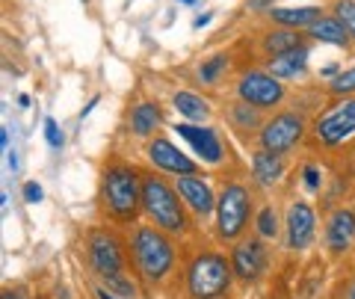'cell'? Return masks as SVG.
<instances>
[{
    "instance_id": "6da1fadb",
    "label": "cell",
    "mask_w": 355,
    "mask_h": 299,
    "mask_svg": "<svg viewBox=\"0 0 355 299\" xmlns=\"http://www.w3.org/2000/svg\"><path fill=\"white\" fill-rule=\"evenodd\" d=\"M130 252H133V261H137L139 273L151 282L163 279L175 264V249H172L169 237L157 228H148V225H139L137 231H133Z\"/></svg>"
},
{
    "instance_id": "7a4b0ae2",
    "label": "cell",
    "mask_w": 355,
    "mask_h": 299,
    "mask_svg": "<svg viewBox=\"0 0 355 299\" xmlns=\"http://www.w3.org/2000/svg\"><path fill=\"white\" fill-rule=\"evenodd\" d=\"M142 210L157 223V228L181 234L187 228L184 205L178 202V193L157 175H146L142 178Z\"/></svg>"
},
{
    "instance_id": "3957f363",
    "label": "cell",
    "mask_w": 355,
    "mask_h": 299,
    "mask_svg": "<svg viewBox=\"0 0 355 299\" xmlns=\"http://www.w3.org/2000/svg\"><path fill=\"white\" fill-rule=\"evenodd\" d=\"M104 205L116 219H133L142 205V181L130 166H110L104 172Z\"/></svg>"
},
{
    "instance_id": "277c9868",
    "label": "cell",
    "mask_w": 355,
    "mask_h": 299,
    "mask_svg": "<svg viewBox=\"0 0 355 299\" xmlns=\"http://www.w3.org/2000/svg\"><path fill=\"white\" fill-rule=\"evenodd\" d=\"M234 267L216 252H202L187 270V287L193 299H216L228 291Z\"/></svg>"
},
{
    "instance_id": "5b68a950",
    "label": "cell",
    "mask_w": 355,
    "mask_h": 299,
    "mask_svg": "<svg viewBox=\"0 0 355 299\" xmlns=\"http://www.w3.org/2000/svg\"><path fill=\"white\" fill-rule=\"evenodd\" d=\"M249 207H252V198L249 190L240 184H228L222 190L219 202H216V228H219V237L222 240H237L246 228V219H249Z\"/></svg>"
},
{
    "instance_id": "8992f818",
    "label": "cell",
    "mask_w": 355,
    "mask_h": 299,
    "mask_svg": "<svg viewBox=\"0 0 355 299\" xmlns=\"http://www.w3.org/2000/svg\"><path fill=\"white\" fill-rule=\"evenodd\" d=\"M355 134V98H343V101L331 104L314 125V137L317 142L335 148L343 139H349Z\"/></svg>"
},
{
    "instance_id": "52a82bcc",
    "label": "cell",
    "mask_w": 355,
    "mask_h": 299,
    "mask_svg": "<svg viewBox=\"0 0 355 299\" xmlns=\"http://www.w3.org/2000/svg\"><path fill=\"white\" fill-rule=\"evenodd\" d=\"M237 95H240L243 104L270 110V107H275V104H282L284 86L279 83V77L270 74V71H249V74L240 77Z\"/></svg>"
},
{
    "instance_id": "ba28073f",
    "label": "cell",
    "mask_w": 355,
    "mask_h": 299,
    "mask_svg": "<svg viewBox=\"0 0 355 299\" xmlns=\"http://www.w3.org/2000/svg\"><path fill=\"white\" fill-rule=\"evenodd\" d=\"M302 134H305L302 116H296V113H279V116H272L261 128V148L275 151V154H284V151H291L299 139H302Z\"/></svg>"
},
{
    "instance_id": "9c48e42d",
    "label": "cell",
    "mask_w": 355,
    "mask_h": 299,
    "mask_svg": "<svg viewBox=\"0 0 355 299\" xmlns=\"http://www.w3.org/2000/svg\"><path fill=\"white\" fill-rule=\"evenodd\" d=\"M89 261H92L98 275H110V273L121 270L125 255H121V246L113 234H107V231H92V237H89Z\"/></svg>"
},
{
    "instance_id": "30bf717a",
    "label": "cell",
    "mask_w": 355,
    "mask_h": 299,
    "mask_svg": "<svg viewBox=\"0 0 355 299\" xmlns=\"http://www.w3.org/2000/svg\"><path fill=\"white\" fill-rule=\"evenodd\" d=\"M175 134L190 142L193 151H196L205 163H219V160H222V146H219L216 130H210V128H196V125H187V121H181V125H175Z\"/></svg>"
},
{
    "instance_id": "8fae6325",
    "label": "cell",
    "mask_w": 355,
    "mask_h": 299,
    "mask_svg": "<svg viewBox=\"0 0 355 299\" xmlns=\"http://www.w3.org/2000/svg\"><path fill=\"white\" fill-rule=\"evenodd\" d=\"M148 160L154 166H160L166 172H175V175H196V163L187 157L181 148H175L169 139H154L148 146Z\"/></svg>"
},
{
    "instance_id": "7c38bea8",
    "label": "cell",
    "mask_w": 355,
    "mask_h": 299,
    "mask_svg": "<svg viewBox=\"0 0 355 299\" xmlns=\"http://www.w3.org/2000/svg\"><path fill=\"white\" fill-rule=\"evenodd\" d=\"M314 240V210L305 202H293L287 210V243L291 249H305Z\"/></svg>"
},
{
    "instance_id": "4fadbf2b",
    "label": "cell",
    "mask_w": 355,
    "mask_h": 299,
    "mask_svg": "<svg viewBox=\"0 0 355 299\" xmlns=\"http://www.w3.org/2000/svg\"><path fill=\"white\" fill-rule=\"evenodd\" d=\"M178 193L184 196V202L190 205L198 216H207L210 210L216 207L210 184L205 178H198V175H178Z\"/></svg>"
},
{
    "instance_id": "5bb4252c",
    "label": "cell",
    "mask_w": 355,
    "mask_h": 299,
    "mask_svg": "<svg viewBox=\"0 0 355 299\" xmlns=\"http://www.w3.org/2000/svg\"><path fill=\"white\" fill-rule=\"evenodd\" d=\"M231 267H234V273L240 275V279H258V275L263 273L266 267V252L258 240H246L240 243V246L234 249V258H231Z\"/></svg>"
},
{
    "instance_id": "9a60e30c",
    "label": "cell",
    "mask_w": 355,
    "mask_h": 299,
    "mask_svg": "<svg viewBox=\"0 0 355 299\" xmlns=\"http://www.w3.org/2000/svg\"><path fill=\"white\" fill-rule=\"evenodd\" d=\"M352 237H355V214H352L349 207L335 210V214H331V219H329V231H326V240H329L331 252L349 249Z\"/></svg>"
},
{
    "instance_id": "2e32d148",
    "label": "cell",
    "mask_w": 355,
    "mask_h": 299,
    "mask_svg": "<svg viewBox=\"0 0 355 299\" xmlns=\"http://www.w3.org/2000/svg\"><path fill=\"white\" fill-rule=\"evenodd\" d=\"M308 71V48L299 45L279 53V57H270V74H275L282 80H293V77H302Z\"/></svg>"
},
{
    "instance_id": "e0dca14e",
    "label": "cell",
    "mask_w": 355,
    "mask_h": 299,
    "mask_svg": "<svg viewBox=\"0 0 355 299\" xmlns=\"http://www.w3.org/2000/svg\"><path fill=\"white\" fill-rule=\"evenodd\" d=\"M308 33H311V39L326 42V45H335V48H347L349 39H352L347 33V27H343L335 15H320L314 24L308 27Z\"/></svg>"
},
{
    "instance_id": "ac0fdd59",
    "label": "cell",
    "mask_w": 355,
    "mask_h": 299,
    "mask_svg": "<svg viewBox=\"0 0 355 299\" xmlns=\"http://www.w3.org/2000/svg\"><path fill=\"white\" fill-rule=\"evenodd\" d=\"M323 15L317 6H296V9H270V18L282 27H291V30H302L311 27L314 21Z\"/></svg>"
},
{
    "instance_id": "d6986e66",
    "label": "cell",
    "mask_w": 355,
    "mask_h": 299,
    "mask_svg": "<svg viewBox=\"0 0 355 299\" xmlns=\"http://www.w3.org/2000/svg\"><path fill=\"white\" fill-rule=\"evenodd\" d=\"M252 169H254V178H258L261 184H275L282 178V172H284V163H282V157L275 151L261 148L258 154H254V160H252Z\"/></svg>"
},
{
    "instance_id": "ffe728a7",
    "label": "cell",
    "mask_w": 355,
    "mask_h": 299,
    "mask_svg": "<svg viewBox=\"0 0 355 299\" xmlns=\"http://www.w3.org/2000/svg\"><path fill=\"white\" fill-rule=\"evenodd\" d=\"M160 128V107L157 104H139L130 113V130L137 137H151Z\"/></svg>"
},
{
    "instance_id": "44dd1931",
    "label": "cell",
    "mask_w": 355,
    "mask_h": 299,
    "mask_svg": "<svg viewBox=\"0 0 355 299\" xmlns=\"http://www.w3.org/2000/svg\"><path fill=\"white\" fill-rule=\"evenodd\" d=\"M175 110L181 113L184 119H190V121H205L210 116V104L205 101L202 95H193V92H178L175 98Z\"/></svg>"
},
{
    "instance_id": "7402d4cb",
    "label": "cell",
    "mask_w": 355,
    "mask_h": 299,
    "mask_svg": "<svg viewBox=\"0 0 355 299\" xmlns=\"http://www.w3.org/2000/svg\"><path fill=\"white\" fill-rule=\"evenodd\" d=\"M299 45H302V36H299V30H291V27L275 30V33H270V36L263 39V48H266L270 57H279V53L291 51V48H299Z\"/></svg>"
},
{
    "instance_id": "603a6c76",
    "label": "cell",
    "mask_w": 355,
    "mask_h": 299,
    "mask_svg": "<svg viewBox=\"0 0 355 299\" xmlns=\"http://www.w3.org/2000/svg\"><path fill=\"white\" fill-rule=\"evenodd\" d=\"M329 89H331V95H338V98L355 95V65H352V69H347V71H340L335 80L329 83Z\"/></svg>"
},
{
    "instance_id": "cb8c5ba5",
    "label": "cell",
    "mask_w": 355,
    "mask_h": 299,
    "mask_svg": "<svg viewBox=\"0 0 355 299\" xmlns=\"http://www.w3.org/2000/svg\"><path fill=\"white\" fill-rule=\"evenodd\" d=\"M335 18L347 27V33L355 39V0H338L335 3Z\"/></svg>"
},
{
    "instance_id": "d4e9b609",
    "label": "cell",
    "mask_w": 355,
    "mask_h": 299,
    "mask_svg": "<svg viewBox=\"0 0 355 299\" xmlns=\"http://www.w3.org/2000/svg\"><path fill=\"white\" fill-rule=\"evenodd\" d=\"M258 231H261V237H275L279 234V219H275V210L272 207H263L261 214H258Z\"/></svg>"
},
{
    "instance_id": "484cf974",
    "label": "cell",
    "mask_w": 355,
    "mask_h": 299,
    "mask_svg": "<svg viewBox=\"0 0 355 299\" xmlns=\"http://www.w3.org/2000/svg\"><path fill=\"white\" fill-rule=\"evenodd\" d=\"M225 65H228V57H222V53H219V57L202 62V69H198V77H202L205 83H214V80H216V74L225 69Z\"/></svg>"
},
{
    "instance_id": "4316f807",
    "label": "cell",
    "mask_w": 355,
    "mask_h": 299,
    "mask_svg": "<svg viewBox=\"0 0 355 299\" xmlns=\"http://www.w3.org/2000/svg\"><path fill=\"white\" fill-rule=\"evenodd\" d=\"M44 137H48V146L51 148H60L62 146V130L57 128L53 119H44Z\"/></svg>"
},
{
    "instance_id": "83f0119b",
    "label": "cell",
    "mask_w": 355,
    "mask_h": 299,
    "mask_svg": "<svg viewBox=\"0 0 355 299\" xmlns=\"http://www.w3.org/2000/svg\"><path fill=\"white\" fill-rule=\"evenodd\" d=\"M104 282H107V287H116L119 293H133V284L128 282V279H121V273H110V275H104Z\"/></svg>"
},
{
    "instance_id": "f1b7e54d",
    "label": "cell",
    "mask_w": 355,
    "mask_h": 299,
    "mask_svg": "<svg viewBox=\"0 0 355 299\" xmlns=\"http://www.w3.org/2000/svg\"><path fill=\"white\" fill-rule=\"evenodd\" d=\"M302 178H305L308 190H320V184H323V181H320V169H317V166H305Z\"/></svg>"
},
{
    "instance_id": "f546056e",
    "label": "cell",
    "mask_w": 355,
    "mask_h": 299,
    "mask_svg": "<svg viewBox=\"0 0 355 299\" xmlns=\"http://www.w3.org/2000/svg\"><path fill=\"white\" fill-rule=\"evenodd\" d=\"M234 119L240 121L243 128H254V113H249V104L246 107H237L234 110Z\"/></svg>"
},
{
    "instance_id": "4dcf8cb0",
    "label": "cell",
    "mask_w": 355,
    "mask_h": 299,
    "mask_svg": "<svg viewBox=\"0 0 355 299\" xmlns=\"http://www.w3.org/2000/svg\"><path fill=\"white\" fill-rule=\"evenodd\" d=\"M24 198H27V202H39V198H42V187L39 184H27L24 187Z\"/></svg>"
},
{
    "instance_id": "1f68e13d",
    "label": "cell",
    "mask_w": 355,
    "mask_h": 299,
    "mask_svg": "<svg viewBox=\"0 0 355 299\" xmlns=\"http://www.w3.org/2000/svg\"><path fill=\"white\" fill-rule=\"evenodd\" d=\"M3 299H24V293H21V291H6Z\"/></svg>"
},
{
    "instance_id": "d6a6232c",
    "label": "cell",
    "mask_w": 355,
    "mask_h": 299,
    "mask_svg": "<svg viewBox=\"0 0 355 299\" xmlns=\"http://www.w3.org/2000/svg\"><path fill=\"white\" fill-rule=\"evenodd\" d=\"M98 299H119V296H113L110 291H104V287H98Z\"/></svg>"
},
{
    "instance_id": "836d02e7",
    "label": "cell",
    "mask_w": 355,
    "mask_h": 299,
    "mask_svg": "<svg viewBox=\"0 0 355 299\" xmlns=\"http://www.w3.org/2000/svg\"><path fill=\"white\" fill-rule=\"evenodd\" d=\"M207 21H210V15H207V12H205V15H198V18H196V27H205Z\"/></svg>"
},
{
    "instance_id": "e575fe53",
    "label": "cell",
    "mask_w": 355,
    "mask_h": 299,
    "mask_svg": "<svg viewBox=\"0 0 355 299\" xmlns=\"http://www.w3.org/2000/svg\"><path fill=\"white\" fill-rule=\"evenodd\" d=\"M181 3H193V0H181Z\"/></svg>"
},
{
    "instance_id": "d590c367",
    "label": "cell",
    "mask_w": 355,
    "mask_h": 299,
    "mask_svg": "<svg viewBox=\"0 0 355 299\" xmlns=\"http://www.w3.org/2000/svg\"><path fill=\"white\" fill-rule=\"evenodd\" d=\"M352 299H355V291H352Z\"/></svg>"
}]
</instances>
